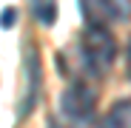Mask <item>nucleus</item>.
I'll list each match as a JSON object with an SVG mask.
<instances>
[{"label": "nucleus", "instance_id": "obj_7", "mask_svg": "<svg viewBox=\"0 0 131 128\" xmlns=\"http://www.w3.org/2000/svg\"><path fill=\"white\" fill-rule=\"evenodd\" d=\"M14 20H17V9L6 6L3 11H0V26H3V29H12V26H14Z\"/></svg>", "mask_w": 131, "mask_h": 128}, {"label": "nucleus", "instance_id": "obj_4", "mask_svg": "<svg viewBox=\"0 0 131 128\" xmlns=\"http://www.w3.org/2000/svg\"><path fill=\"white\" fill-rule=\"evenodd\" d=\"M94 11L105 23H128L131 20V0H91Z\"/></svg>", "mask_w": 131, "mask_h": 128}, {"label": "nucleus", "instance_id": "obj_8", "mask_svg": "<svg viewBox=\"0 0 131 128\" xmlns=\"http://www.w3.org/2000/svg\"><path fill=\"white\" fill-rule=\"evenodd\" d=\"M128 77H131V43H128Z\"/></svg>", "mask_w": 131, "mask_h": 128}, {"label": "nucleus", "instance_id": "obj_5", "mask_svg": "<svg viewBox=\"0 0 131 128\" xmlns=\"http://www.w3.org/2000/svg\"><path fill=\"white\" fill-rule=\"evenodd\" d=\"M103 128H131V100H120L105 114Z\"/></svg>", "mask_w": 131, "mask_h": 128}, {"label": "nucleus", "instance_id": "obj_9", "mask_svg": "<svg viewBox=\"0 0 131 128\" xmlns=\"http://www.w3.org/2000/svg\"><path fill=\"white\" fill-rule=\"evenodd\" d=\"M71 128H85V125H83V122H74V125H71Z\"/></svg>", "mask_w": 131, "mask_h": 128}, {"label": "nucleus", "instance_id": "obj_1", "mask_svg": "<svg viewBox=\"0 0 131 128\" xmlns=\"http://www.w3.org/2000/svg\"><path fill=\"white\" fill-rule=\"evenodd\" d=\"M80 57H83V66L91 77H105L108 68L114 66V57H117V43H114L111 31L100 23L85 26L83 37H80Z\"/></svg>", "mask_w": 131, "mask_h": 128}, {"label": "nucleus", "instance_id": "obj_2", "mask_svg": "<svg viewBox=\"0 0 131 128\" xmlns=\"http://www.w3.org/2000/svg\"><path fill=\"white\" fill-rule=\"evenodd\" d=\"M40 54L34 46H29L23 51V94H20V102H17V117L23 120L34 111L37 105V97H40Z\"/></svg>", "mask_w": 131, "mask_h": 128}, {"label": "nucleus", "instance_id": "obj_6", "mask_svg": "<svg viewBox=\"0 0 131 128\" xmlns=\"http://www.w3.org/2000/svg\"><path fill=\"white\" fill-rule=\"evenodd\" d=\"M29 6H31V14L40 26H54L57 23V14H60L57 0H31Z\"/></svg>", "mask_w": 131, "mask_h": 128}, {"label": "nucleus", "instance_id": "obj_3", "mask_svg": "<svg viewBox=\"0 0 131 128\" xmlns=\"http://www.w3.org/2000/svg\"><path fill=\"white\" fill-rule=\"evenodd\" d=\"M94 105H97V94L85 83H71L60 97V111L71 122H85L94 114Z\"/></svg>", "mask_w": 131, "mask_h": 128}]
</instances>
